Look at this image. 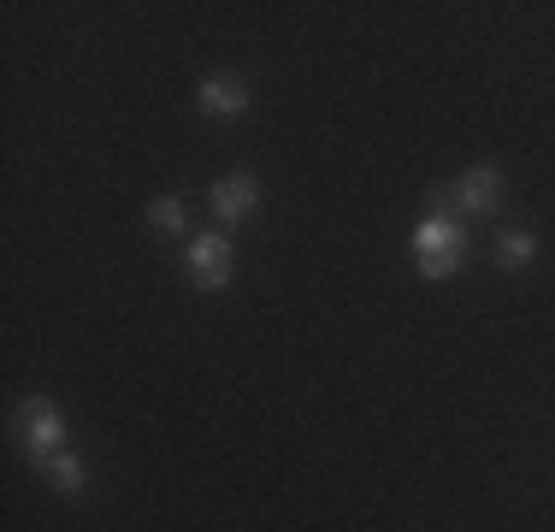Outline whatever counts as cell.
Segmentation results:
<instances>
[{"mask_svg": "<svg viewBox=\"0 0 555 532\" xmlns=\"http://www.w3.org/2000/svg\"><path fill=\"white\" fill-rule=\"evenodd\" d=\"M414 261L426 278H449L467 266V231H461L455 219H426L414 231Z\"/></svg>", "mask_w": 555, "mask_h": 532, "instance_id": "6da1fadb", "label": "cell"}, {"mask_svg": "<svg viewBox=\"0 0 555 532\" xmlns=\"http://www.w3.org/2000/svg\"><path fill=\"white\" fill-rule=\"evenodd\" d=\"M231 273H236L231 243H224V237H195L190 243V284L195 290H224Z\"/></svg>", "mask_w": 555, "mask_h": 532, "instance_id": "7a4b0ae2", "label": "cell"}, {"mask_svg": "<svg viewBox=\"0 0 555 532\" xmlns=\"http://www.w3.org/2000/svg\"><path fill=\"white\" fill-rule=\"evenodd\" d=\"M60 438H65L60 408L48 403V396H30V403H24V449H30L36 461H54L60 456Z\"/></svg>", "mask_w": 555, "mask_h": 532, "instance_id": "3957f363", "label": "cell"}, {"mask_svg": "<svg viewBox=\"0 0 555 532\" xmlns=\"http://www.w3.org/2000/svg\"><path fill=\"white\" fill-rule=\"evenodd\" d=\"M255 207H260V183L248 178V172H231V178H219V183H214V213H219L224 225L255 219Z\"/></svg>", "mask_w": 555, "mask_h": 532, "instance_id": "277c9868", "label": "cell"}, {"mask_svg": "<svg viewBox=\"0 0 555 532\" xmlns=\"http://www.w3.org/2000/svg\"><path fill=\"white\" fill-rule=\"evenodd\" d=\"M455 202L467 207V213H491V207L502 202V172H496V166H473V172H461Z\"/></svg>", "mask_w": 555, "mask_h": 532, "instance_id": "5b68a950", "label": "cell"}, {"mask_svg": "<svg viewBox=\"0 0 555 532\" xmlns=\"http://www.w3.org/2000/svg\"><path fill=\"white\" fill-rule=\"evenodd\" d=\"M202 113L207 118H243L248 113V89L236 77H207L202 84Z\"/></svg>", "mask_w": 555, "mask_h": 532, "instance_id": "8992f818", "label": "cell"}, {"mask_svg": "<svg viewBox=\"0 0 555 532\" xmlns=\"http://www.w3.org/2000/svg\"><path fill=\"white\" fill-rule=\"evenodd\" d=\"M532 255H538V237H532V231H502V237H496V266H502V273H520V266H532Z\"/></svg>", "mask_w": 555, "mask_h": 532, "instance_id": "52a82bcc", "label": "cell"}, {"mask_svg": "<svg viewBox=\"0 0 555 532\" xmlns=\"http://www.w3.org/2000/svg\"><path fill=\"white\" fill-rule=\"evenodd\" d=\"M42 468H48V479H54L65 497H83V491H89V468L77 456H65V449H60L54 461H42Z\"/></svg>", "mask_w": 555, "mask_h": 532, "instance_id": "ba28073f", "label": "cell"}, {"mask_svg": "<svg viewBox=\"0 0 555 532\" xmlns=\"http://www.w3.org/2000/svg\"><path fill=\"white\" fill-rule=\"evenodd\" d=\"M149 225H154V231H166V237H178L183 225H190V213H183L178 195H154V202H149Z\"/></svg>", "mask_w": 555, "mask_h": 532, "instance_id": "9c48e42d", "label": "cell"}]
</instances>
